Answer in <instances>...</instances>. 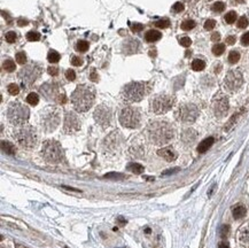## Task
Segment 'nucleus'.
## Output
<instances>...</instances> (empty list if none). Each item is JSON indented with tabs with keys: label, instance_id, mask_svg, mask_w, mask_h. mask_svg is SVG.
Masks as SVG:
<instances>
[{
	"label": "nucleus",
	"instance_id": "nucleus-27",
	"mask_svg": "<svg viewBox=\"0 0 249 248\" xmlns=\"http://www.w3.org/2000/svg\"><path fill=\"white\" fill-rule=\"evenodd\" d=\"M47 59L51 63H57L59 62L60 60V54L57 52V51H54V49H51L48 52V55H47Z\"/></svg>",
	"mask_w": 249,
	"mask_h": 248
},
{
	"label": "nucleus",
	"instance_id": "nucleus-42",
	"mask_svg": "<svg viewBox=\"0 0 249 248\" xmlns=\"http://www.w3.org/2000/svg\"><path fill=\"white\" fill-rule=\"evenodd\" d=\"M215 25H216L215 20H208V21H206V23H204V29H206V30H212V29L215 28Z\"/></svg>",
	"mask_w": 249,
	"mask_h": 248
},
{
	"label": "nucleus",
	"instance_id": "nucleus-19",
	"mask_svg": "<svg viewBox=\"0 0 249 248\" xmlns=\"http://www.w3.org/2000/svg\"><path fill=\"white\" fill-rule=\"evenodd\" d=\"M157 154H159L161 158H163L164 160H166V161H169V162L174 161L176 158H177V153H176L171 147H165V148L160 149L159 152H157Z\"/></svg>",
	"mask_w": 249,
	"mask_h": 248
},
{
	"label": "nucleus",
	"instance_id": "nucleus-11",
	"mask_svg": "<svg viewBox=\"0 0 249 248\" xmlns=\"http://www.w3.org/2000/svg\"><path fill=\"white\" fill-rule=\"evenodd\" d=\"M242 83H243V77H242L241 71L235 69V70L229 71L224 80V85L226 87V90H229L230 92H234L241 87Z\"/></svg>",
	"mask_w": 249,
	"mask_h": 248
},
{
	"label": "nucleus",
	"instance_id": "nucleus-34",
	"mask_svg": "<svg viewBox=\"0 0 249 248\" xmlns=\"http://www.w3.org/2000/svg\"><path fill=\"white\" fill-rule=\"evenodd\" d=\"M235 20H237V13H235L234 11H229L226 15H225V21H226V23H229V24L234 23L235 22Z\"/></svg>",
	"mask_w": 249,
	"mask_h": 248
},
{
	"label": "nucleus",
	"instance_id": "nucleus-38",
	"mask_svg": "<svg viewBox=\"0 0 249 248\" xmlns=\"http://www.w3.org/2000/svg\"><path fill=\"white\" fill-rule=\"evenodd\" d=\"M16 62L20 64H24L27 62V57H25V53L24 52H19L16 54Z\"/></svg>",
	"mask_w": 249,
	"mask_h": 248
},
{
	"label": "nucleus",
	"instance_id": "nucleus-16",
	"mask_svg": "<svg viewBox=\"0 0 249 248\" xmlns=\"http://www.w3.org/2000/svg\"><path fill=\"white\" fill-rule=\"evenodd\" d=\"M59 89L55 84H45L44 86L40 87V91H42V93L45 95L46 98L49 99V100H59L60 98L61 93H59Z\"/></svg>",
	"mask_w": 249,
	"mask_h": 248
},
{
	"label": "nucleus",
	"instance_id": "nucleus-55",
	"mask_svg": "<svg viewBox=\"0 0 249 248\" xmlns=\"http://www.w3.org/2000/svg\"><path fill=\"white\" fill-rule=\"evenodd\" d=\"M62 187L64 188V190H68V191H72V192H80L79 190H76V188H72V187H68V186H62Z\"/></svg>",
	"mask_w": 249,
	"mask_h": 248
},
{
	"label": "nucleus",
	"instance_id": "nucleus-53",
	"mask_svg": "<svg viewBox=\"0 0 249 248\" xmlns=\"http://www.w3.org/2000/svg\"><path fill=\"white\" fill-rule=\"evenodd\" d=\"M178 170H179V169H178V168H177V169H170V170H166V171H164V172H163L162 175H163V176H166V175H170V173L177 172Z\"/></svg>",
	"mask_w": 249,
	"mask_h": 248
},
{
	"label": "nucleus",
	"instance_id": "nucleus-54",
	"mask_svg": "<svg viewBox=\"0 0 249 248\" xmlns=\"http://www.w3.org/2000/svg\"><path fill=\"white\" fill-rule=\"evenodd\" d=\"M118 176H122V175H120V173H108V175H106L107 178H117Z\"/></svg>",
	"mask_w": 249,
	"mask_h": 248
},
{
	"label": "nucleus",
	"instance_id": "nucleus-5",
	"mask_svg": "<svg viewBox=\"0 0 249 248\" xmlns=\"http://www.w3.org/2000/svg\"><path fill=\"white\" fill-rule=\"evenodd\" d=\"M42 154L48 163H60L64 158L62 147L55 140H47L43 144Z\"/></svg>",
	"mask_w": 249,
	"mask_h": 248
},
{
	"label": "nucleus",
	"instance_id": "nucleus-49",
	"mask_svg": "<svg viewBox=\"0 0 249 248\" xmlns=\"http://www.w3.org/2000/svg\"><path fill=\"white\" fill-rule=\"evenodd\" d=\"M229 231H230V226L229 225H224L222 227V232H220V234H222L223 238H225L229 234Z\"/></svg>",
	"mask_w": 249,
	"mask_h": 248
},
{
	"label": "nucleus",
	"instance_id": "nucleus-4",
	"mask_svg": "<svg viewBox=\"0 0 249 248\" xmlns=\"http://www.w3.org/2000/svg\"><path fill=\"white\" fill-rule=\"evenodd\" d=\"M29 108L20 102H11L7 109L8 121L13 125H23L29 120Z\"/></svg>",
	"mask_w": 249,
	"mask_h": 248
},
{
	"label": "nucleus",
	"instance_id": "nucleus-8",
	"mask_svg": "<svg viewBox=\"0 0 249 248\" xmlns=\"http://www.w3.org/2000/svg\"><path fill=\"white\" fill-rule=\"evenodd\" d=\"M174 99L168 94H159L155 95L151 100V109L155 114H164L169 112L174 106Z\"/></svg>",
	"mask_w": 249,
	"mask_h": 248
},
{
	"label": "nucleus",
	"instance_id": "nucleus-44",
	"mask_svg": "<svg viewBox=\"0 0 249 248\" xmlns=\"http://www.w3.org/2000/svg\"><path fill=\"white\" fill-rule=\"evenodd\" d=\"M66 77H67L68 80H75V78H76L75 71L71 70V69H68V70L66 71Z\"/></svg>",
	"mask_w": 249,
	"mask_h": 248
},
{
	"label": "nucleus",
	"instance_id": "nucleus-33",
	"mask_svg": "<svg viewBox=\"0 0 249 248\" xmlns=\"http://www.w3.org/2000/svg\"><path fill=\"white\" fill-rule=\"evenodd\" d=\"M76 49L78 52H86L87 49H88V43L85 40H79L77 43V45H76Z\"/></svg>",
	"mask_w": 249,
	"mask_h": 248
},
{
	"label": "nucleus",
	"instance_id": "nucleus-35",
	"mask_svg": "<svg viewBox=\"0 0 249 248\" xmlns=\"http://www.w3.org/2000/svg\"><path fill=\"white\" fill-rule=\"evenodd\" d=\"M7 91H8V93L11 94V95H16V94H19V92H20V87L17 84H9L7 86Z\"/></svg>",
	"mask_w": 249,
	"mask_h": 248
},
{
	"label": "nucleus",
	"instance_id": "nucleus-17",
	"mask_svg": "<svg viewBox=\"0 0 249 248\" xmlns=\"http://www.w3.org/2000/svg\"><path fill=\"white\" fill-rule=\"evenodd\" d=\"M238 240L241 244V246L249 248V223L240 227L238 233Z\"/></svg>",
	"mask_w": 249,
	"mask_h": 248
},
{
	"label": "nucleus",
	"instance_id": "nucleus-57",
	"mask_svg": "<svg viewBox=\"0 0 249 248\" xmlns=\"http://www.w3.org/2000/svg\"><path fill=\"white\" fill-rule=\"evenodd\" d=\"M91 79H92L93 82H97V80H98V77L95 76V72H92V75H91Z\"/></svg>",
	"mask_w": 249,
	"mask_h": 248
},
{
	"label": "nucleus",
	"instance_id": "nucleus-21",
	"mask_svg": "<svg viewBox=\"0 0 249 248\" xmlns=\"http://www.w3.org/2000/svg\"><path fill=\"white\" fill-rule=\"evenodd\" d=\"M196 138V133L194 130L192 129H187L186 131H184V133L181 135V139L183 141H185L186 144H189V143H193Z\"/></svg>",
	"mask_w": 249,
	"mask_h": 248
},
{
	"label": "nucleus",
	"instance_id": "nucleus-45",
	"mask_svg": "<svg viewBox=\"0 0 249 248\" xmlns=\"http://www.w3.org/2000/svg\"><path fill=\"white\" fill-rule=\"evenodd\" d=\"M143 29V25L140 24V23H133L132 25H131V30H132L133 32H140Z\"/></svg>",
	"mask_w": 249,
	"mask_h": 248
},
{
	"label": "nucleus",
	"instance_id": "nucleus-36",
	"mask_svg": "<svg viewBox=\"0 0 249 248\" xmlns=\"http://www.w3.org/2000/svg\"><path fill=\"white\" fill-rule=\"evenodd\" d=\"M224 9H225V4L222 2V1H217V2L212 5V11H216V13H220Z\"/></svg>",
	"mask_w": 249,
	"mask_h": 248
},
{
	"label": "nucleus",
	"instance_id": "nucleus-26",
	"mask_svg": "<svg viewBox=\"0 0 249 248\" xmlns=\"http://www.w3.org/2000/svg\"><path fill=\"white\" fill-rule=\"evenodd\" d=\"M204 67H206V63H204L203 60H200V59H196L192 62V69L195 70V71H201L203 70Z\"/></svg>",
	"mask_w": 249,
	"mask_h": 248
},
{
	"label": "nucleus",
	"instance_id": "nucleus-56",
	"mask_svg": "<svg viewBox=\"0 0 249 248\" xmlns=\"http://www.w3.org/2000/svg\"><path fill=\"white\" fill-rule=\"evenodd\" d=\"M218 248H230V246L226 244V242H220L218 246Z\"/></svg>",
	"mask_w": 249,
	"mask_h": 248
},
{
	"label": "nucleus",
	"instance_id": "nucleus-30",
	"mask_svg": "<svg viewBox=\"0 0 249 248\" xmlns=\"http://www.w3.org/2000/svg\"><path fill=\"white\" fill-rule=\"evenodd\" d=\"M194 26H195V22L193 20H186V21H184V22L181 23V29L185 31L192 30Z\"/></svg>",
	"mask_w": 249,
	"mask_h": 248
},
{
	"label": "nucleus",
	"instance_id": "nucleus-61",
	"mask_svg": "<svg viewBox=\"0 0 249 248\" xmlns=\"http://www.w3.org/2000/svg\"><path fill=\"white\" fill-rule=\"evenodd\" d=\"M151 55H155V51H151Z\"/></svg>",
	"mask_w": 249,
	"mask_h": 248
},
{
	"label": "nucleus",
	"instance_id": "nucleus-58",
	"mask_svg": "<svg viewBox=\"0 0 249 248\" xmlns=\"http://www.w3.org/2000/svg\"><path fill=\"white\" fill-rule=\"evenodd\" d=\"M19 25H21V26H23V25H25V24H27V21H24V20H19Z\"/></svg>",
	"mask_w": 249,
	"mask_h": 248
},
{
	"label": "nucleus",
	"instance_id": "nucleus-2",
	"mask_svg": "<svg viewBox=\"0 0 249 248\" xmlns=\"http://www.w3.org/2000/svg\"><path fill=\"white\" fill-rule=\"evenodd\" d=\"M174 129L168 122L156 121L149 124L148 126V135L152 143L156 145H164L169 143L174 138Z\"/></svg>",
	"mask_w": 249,
	"mask_h": 248
},
{
	"label": "nucleus",
	"instance_id": "nucleus-6",
	"mask_svg": "<svg viewBox=\"0 0 249 248\" xmlns=\"http://www.w3.org/2000/svg\"><path fill=\"white\" fill-rule=\"evenodd\" d=\"M147 93V84L143 82H131L125 85L123 98L129 102H138Z\"/></svg>",
	"mask_w": 249,
	"mask_h": 248
},
{
	"label": "nucleus",
	"instance_id": "nucleus-12",
	"mask_svg": "<svg viewBox=\"0 0 249 248\" xmlns=\"http://www.w3.org/2000/svg\"><path fill=\"white\" fill-rule=\"evenodd\" d=\"M40 72H42V69L40 67L38 66V64H29L27 67H24L21 69V71H20V78L22 79L23 83H25V84H31V83H34L36 79L39 77L40 75Z\"/></svg>",
	"mask_w": 249,
	"mask_h": 248
},
{
	"label": "nucleus",
	"instance_id": "nucleus-14",
	"mask_svg": "<svg viewBox=\"0 0 249 248\" xmlns=\"http://www.w3.org/2000/svg\"><path fill=\"white\" fill-rule=\"evenodd\" d=\"M80 128V122L78 120V116L72 112H67L64 116L63 131L66 133H74L78 131Z\"/></svg>",
	"mask_w": 249,
	"mask_h": 248
},
{
	"label": "nucleus",
	"instance_id": "nucleus-23",
	"mask_svg": "<svg viewBox=\"0 0 249 248\" xmlns=\"http://www.w3.org/2000/svg\"><path fill=\"white\" fill-rule=\"evenodd\" d=\"M232 213H233V217L235 219H240V218H242L246 215V208L243 206H241V204H239V206L234 207Z\"/></svg>",
	"mask_w": 249,
	"mask_h": 248
},
{
	"label": "nucleus",
	"instance_id": "nucleus-24",
	"mask_svg": "<svg viewBox=\"0 0 249 248\" xmlns=\"http://www.w3.org/2000/svg\"><path fill=\"white\" fill-rule=\"evenodd\" d=\"M1 148H2V152L8 155H14L16 152L15 147L8 141H1Z\"/></svg>",
	"mask_w": 249,
	"mask_h": 248
},
{
	"label": "nucleus",
	"instance_id": "nucleus-1",
	"mask_svg": "<svg viewBox=\"0 0 249 248\" xmlns=\"http://www.w3.org/2000/svg\"><path fill=\"white\" fill-rule=\"evenodd\" d=\"M95 98V90L90 85H78L71 94V102L77 112H86L92 107Z\"/></svg>",
	"mask_w": 249,
	"mask_h": 248
},
{
	"label": "nucleus",
	"instance_id": "nucleus-40",
	"mask_svg": "<svg viewBox=\"0 0 249 248\" xmlns=\"http://www.w3.org/2000/svg\"><path fill=\"white\" fill-rule=\"evenodd\" d=\"M248 24H249L248 19H247L246 16H241V17L238 20V26L240 28V29H243V28H246V26L248 25Z\"/></svg>",
	"mask_w": 249,
	"mask_h": 248
},
{
	"label": "nucleus",
	"instance_id": "nucleus-46",
	"mask_svg": "<svg viewBox=\"0 0 249 248\" xmlns=\"http://www.w3.org/2000/svg\"><path fill=\"white\" fill-rule=\"evenodd\" d=\"M180 44L184 46V47H188V46L192 44V40H191L188 37H183L180 39Z\"/></svg>",
	"mask_w": 249,
	"mask_h": 248
},
{
	"label": "nucleus",
	"instance_id": "nucleus-32",
	"mask_svg": "<svg viewBox=\"0 0 249 248\" xmlns=\"http://www.w3.org/2000/svg\"><path fill=\"white\" fill-rule=\"evenodd\" d=\"M240 59V53L238 51H232V52L229 54V62L230 63H237Z\"/></svg>",
	"mask_w": 249,
	"mask_h": 248
},
{
	"label": "nucleus",
	"instance_id": "nucleus-50",
	"mask_svg": "<svg viewBox=\"0 0 249 248\" xmlns=\"http://www.w3.org/2000/svg\"><path fill=\"white\" fill-rule=\"evenodd\" d=\"M47 70H48V74H49V75H52V76H57V68H55V67H49Z\"/></svg>",
	"mask_w": 249,
	"mask_h": 248
},
{
	"label": "nucleus",
	"instance_id": "nucleus-37",
	"mask_svg": "<svg viewBox=\"0 0 249 248\" xmlns=\"http://www.w3.org/2000/svg\"><path fill=\"white\" fill-rule=\"evenodd\" d=\"M27 39L29 41H37L40 39V34L38 32H34V31H30L27 34Z\"/></svg>",
	"mask_w": 249,
	"mask_h": 248
},
{
	"label": "nucleus",
	"instance_id": "nucleus-41",
	"mask_svg": "<svg viewBox=\"0 0 249 248\" xmlns=\"http://www.w3.org/2000/svg\"><path fill=\"white\" fill-rule=\"evenodd\" d=\"M5 38H6V41H7V43H14V41L16 40V34L14 31H9V32L6 34Z\"/></svg>",
	"mask_w": 249,
	"mask_h": 248
},
{
	"label": "nucleus",
	"instance_id": "nucleus-10",
	"mask_svg": "<svg viewBox=\"0 0 249 248\" xmlns=\"http://www.w3.org/2000/svg\"><path fill=\"white\" fill-rule=\"evenodd\" d=\"M199 115V109L193 103H185L179 107L177 112L178 120L184 123H192L196 120Z\"/></svg>",
	"mask_w": 249,
	"mask_h": 248
},
{
	"label": "nucleus",
	"instance_id": "nucleus-59",
	"mask_svg": "<svg viewBox=\"0 0 249 248\" xmlns=\"http://www.w3.org/2000/svg\"><path fill=\"white\" fill-rule=\"evenodd\" d=\"M118 221H120V223H121L122 225H123V224H125V223H126V221H124V219H123V218H122V217H118Z\"/></svg>",
	"mask_w": 249,
	"mask_h": 248
},
{
	"label": "nucleus",
	"instance_id": "nucleus-25",
	"mask_svg": "<svg viewBox=\"0 0 249 248\" xmlns=\"http://www.w3.org/2000/svg\"><path fill=\"white\" fill-rule=\"evenodd\" d=\"M128 170H130L133 173L140 175V173L143 172V167L141 164H138V163H130L128 165Z\"/></svg>",
	"mask_w": 249,
	"mask_h": 248
},
{
	"label": "nucleus",
	"instance_id": "nucleus-51",
	"mask_svg": "<svg viewBox=\"0 0 249 248\" xmlns=\"http://www.w3.org/2000/svg\"><path fill=\"white\" fill-rule=\"evenodd\" d=\"M226 44H229V45L235 44V37H234V36H229V37H226Z\"/></svg>",
	"mask_w": 249,
	"mask_h": 248
},
{
	"label": "nucleus",
	"instance_id": "nucleus-43",
	"mask_svg": "<svg viewBox=\"0 0 249 248\" xmlns=\"http://www.w3.org/2000/svg\"><path fill=\"white\" fill-rule=\"evenodd\" d=\"M172 11L174 13H180V11H184V5L181 4V2H176V4L172 6Z\"/></svg>",
	"mask_w": 249,
	"mask_h": 248
},
{
	"label": "nucleus",
	"instance_id": "nucleus-15",
	"mask_svg": "<svg viewBox=\"0 0 249 248\" xmlns=\"http://www.w3.org/2000/svg\"><path fill=\"white\" fill-rule=\"evenodd\" d=\"M212 109H214L215 115L219 118L225 116L229 110V100L226 97L219 95L218 98H216L212 102Z\"/></svg>",
	"mask_w": 249,
	"mask_h": 248
},
{
	"label": "nucleus",
	"instance_id": "nucleus-7",
	"mask_svg": "<svg viewBox=\"0 0 249 248\" xmlns=\"http://www.w3.org/2000/svg\"><path fill=\"white\" fill-rule=\"evenodd\" d=\"M140 112L134 107H125L120 114V122L123 126L130 129L138 128L140 124Z\"/></svg>",
	"mask_w": 249,
	"mask_h": 248
},
{
	"label": "nucleus",
	"instance_id": "nucleus-47",
	"mask_svg": "<svg viewBox=\"0 0 249 248\" xmlns=\"http://www.w3.org/2000/svg\"><path fill=\"white\" fill-rule=\"evenodd\" d=\"M71 63L74 64V66H76V67H78V66H82V64H83V61H82V59H79L78 57H71Z\"/></svg>",
	"mask_w": 249,
	"mask_h": 248
},
{
	"label": "nucleus",
	"instance_id": "nucleus-31",
	"mask_svg": "<svg viewBox=\"0 0 249 248\" xmlns=\"http://www.w3.org/2000/svg\"><path fill=\"white\" fill-rule=\"evenodd\" d=\"M225 51V45L224 44H216L214 47H212V53L215 54V55H222L223 53Z\"/></svg>",
	"mask_w": 249,
	"mask_h": 248
},
{
	"label": "nucleus",
	"instance_id": "nucleus-60",
	"mask_svg": "<svg viewBox=\"0 0 249 248\" xmlns=\"http://www.w3.org/2000/svg\"><path fill=\"white\" fill-rule=\"evenodd\" d=\"M15 248H27V247H24V246H22V245H20V244H16Z\"/></svg>",
	"mask_w": 249,
	"mask_h": 248
},
{
	"label": "nucleus",
	"instance_id": "nucleus-22",
	"mask_svg": "<svg viewBox=\"0 0 249 248\" xmlns=\"http://www.w3.org/2000/svg\"><path fill=\"white\" fill-rule=\"evenodd\" d=\"M161 37H162V34L157 30H149L147 34H146V36H145V38H146V40H147L148 43H154V41L159 40Z\"/></svg>",
	"mask_w": 249,
	"mask_h": 248
},
{
	"label": "nucleus",
	"instance_id": "nucleus-28",
	"mask_svg": "<svg viewBox=\"0 0 249 248\" xmlns=\"http://www.w3.org/2000/svg\"><path fill=\"white\" fill-rule=\"evenodd\" d=\"M38 101H39V97H38L37 93H29L27 97V102L28 103H30V105L32 106H36L38 103Z\"/></svg>",
	"mask_w": 249,
	"mask_h": 248
},
{
	"label": "nucleus",
	"instance_id": "nucleus-39",
	"mask_svg": "<svg viewBox=\"0 0 249 248\" xmlns=\"http://www.w3.org/2000/svg\"><path fill=\"white\" fill-rule=\"evenodd\" d=\"M170 25V22L169 20H160L157 22L155 23V26H157V28H161V29H165L168 26Z\"/></svg>",
	"mask_w": 249,
	"mask_h": 248
},
{
	"label": "nucleus",
	"instance_id": "nucleus-20",
	"mask_svg": "<svg viewBox=\"0 0 249 248\" xmlns=\"http://www.w3.org/2000/svg\"><path fill=\"white\" fill-rule=\"evenodd\" d=\"M214 144V138L212 137H209V138H206L204 140H202L200 144H199V146H197V152L199 153H204V152H207L211 145Z\"/></svg>",
	"mask_w": 249,
	"mask_h": 248
},
{
	"label": "nucleus",
	"instance_id": "nucleus-3",
	"mask_svg": "<svg viewBox=\"0 0 249 248\" xmlns=\"http://www.w3.org/2000/svg\"><path fill=\"white\" fill-rule=\"evenodd\" d=\"M14 138L22 147L25 148H34L37 145L38 135L36 129L27 125V126H21L14 132Z\"/></svg>",
	"mask_w": 249,
	"mask_h": 248
},
{
	"label": "nucleus",
	"instance_id": "nucleus-29",
	"mask_svg": "<svg viewBox=\"0 0 249 248\" xmlns=\"http://www.w3.org/2000/svg\"><path fill=\"white\" fill-rule=\"evenodd\" d=\"M2 67L4 69L6 70L7 72H13L15 70V63L13 62L11 60H5L4 61V64H2Z\"/></svg>",
	"mask_w": 249,
	"mask_h": 248
},
{
	"label": "nucleus",
	"instance_id": "nucleus-9",
	"mask_svg": "<svg viewBox=\"0 0 249 248\" xmlns=\"http://www.w3.org/2000/svg\"><path fill=\"white\" fill-rule=\"evenodd\" d=\"M59 122H60V113L59 109L55 107L46 109L42 114V125L46 131H53L59 125Z\"/></svg>",
	"mask_w": 249,
	"mask_h": 248
},
{
	"label": "nucleus",
	"instance_id": "nucleus-52",
	"mask_svg": "<svg viewBox=\"0 0 249 248\" xmlns=\"http://www.w3.org/2000/svg\"><path fill=\"white\" fill-rule=\"evenodd\" d=\"M219 39H220V34H219L218 32H215V34H212V36H211V40L212 41H218Z\"/></svg>",
	"mask_w": 249,
	"mask_h": 248
},
{
	"label": "nucleus",
	"instance_id": "nucleus-48",
	"mask_svg": "<svg viewBox=\"0 0 249 248\" xmlns=\"http://www.w3.org/2000/svg\"><path fill=\"white\" fill-rule=\"evenodd\" d=\"M241 44L245 46L249 45V32H246V34L241 37Z\"/></svg>",
	"mask_w": 249,
	"mask_h": 248
},
{
	"label": "nucleus",
	"instance_id": "nucleus-13",
	"mask_svg": "<svg viewBox=\"0 0 249 248\" xmlns=\"http://www.w3.org/2000/svg\"><path fill=\"white\" fill-rule=\"evenodd\" d=\"M111 109L105 105L99 106L94 112V120L98 124H100L102 128H106L111 122Z\"/></svg>",
	"mask_w": 249,
	"mask_h": 248
},
{
	"label": "nucleus",
	"instance_id": "nucleus-18",
	"mask_svg": "<svg viewBox=\"0 0 249 248\" xmlns=\"http://www.w3.org/2000/svg\"><path fill=\"white\" fill-rule=\"evenodd\" d=\"M139 48V43L136 39H128L123 43V52L124 54H133Z\"/></svg>",
	"mask_w": 249,
	"mask_h": 248
}]
</instances>
